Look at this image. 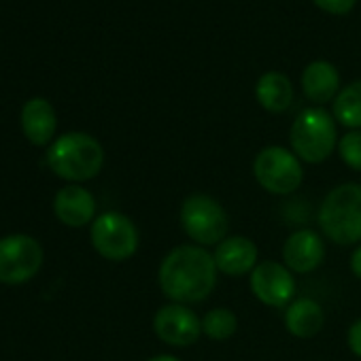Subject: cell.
<instances>
[{
    "mask_svg": "<svg viewBox=\"0 0 361 361\" xmlns=\"http://www.w3.org/2000/svg\"><path fill=\"white\" fill-rule=\"evenodd\" d=\"M217 272L215 257L207 249L180 245L161 259L157 281L170 302L188 306L211 295L217 285Z\"/></svg>",
    "mask_w": 361,
    "mask_h": 361,
    "instance_id": "cell-1",
    "label": "cell"
},
{
    "mask_svg": "<svg viewBox=\"0 0 361 361\" xmlns=\"http://www.w3.org/2000/svg\"><path fill=\"white\" fill-rule=\"evenodd\" d=\"M47 164L60 178L81 183V180L94 178L102 170L104 149L85 132H68L51 142Z\"/></svg>",
    "mask_w": 361,
    "mask_h": 361,
    "instance_id": "cell-2",
    "label": "cell"
},
{
    "mask_svg": "<svg viewBox=\"0 0 361 361\" xmlns=\"http://www.w3.org/2000/svg\"><path fill=\"white\" fill-rule=\"evenodd\" d=\"M319 226L336 245H355L361 240V185L342 183L334 188L321 209Z\"/></svg>",
    "mask_w": 361,
    "mask_h": 361,
    "instance_id": "cell-3",
    "label": "cell"
},
{
    "mask_svg": "<svg viewBox=\"0 0 361 361\" xmlns=\"http://www.w3.org/2000/svg\"><path fill=\"white\" fill-rule=\"evenodd\" d=\"M293 153L308 164L325 161L338 145V132L334 117L323 109L302 111L289 132Z\"/></svg>",
    "mask_w": 361,
    "mask_h": 361,
    "instance_id": "cell-4",
    "label": "cell"
},
{
    "mask_svg": "<svg viewBox=\"0 0 361 361\" xmlns=\"http://www.w3.org/2000/svg\"><path fill=\"white\" fill-rule=\"evenodd\" d=\"M180 228L200 247H213L228 236V213L207 194H192L180 204Z\"/></svg>",
    "mask_w": 361,
    "mask_h": 361,
    "instance_id": "cell-5",
    "label": "cell"
},
{
    "mask_svg": "<svg viewBox=\"0 0 361 361\" xmlns=\"http://www.w3.org/2000/svg\"><path fill=\"white\" fill-rule=\"evenodd\" d=\"M253 174L257 183L274 196L293 194L304 180L300 157L285 147H266L253 161Z\"/></svg>",
    "mask_w": 361,
    "mask_h": 361,
    "instance_id": "cell-6",
    "label": "cell"
},
{
    "mask_svg": "<svg viewBox=\"0 0 361 361\" xmlns=\"http://www.w3.org/2000/svg\"><path fill=\"white\" fill-rule=\"evenodd\" d=\"M92 245L109 262H126L138 249V230L121 213H104L92 224Z\"/></svg>",
    "mask_w": 361,
    "mask_h": 361,
    "instance_id": "cell-7",
    "label": "cell"
},
{
    "mask_svg": "<svg viewBox=\"0 0 361 361\" xmlns=\"http://www.w3.org/2000/svg\"><path fill=\"white\" fill-rule=\"evenodd\" d=\"M43 266L41 245L26 234L0 238V283L20 285L30 281Z\"/></svg>",
    "mask_w": 361,
    "mask_h": 361,
    "instance_id": "cell-8",
    "label": "cell"
},
{
    "mask_svg": "<svg viewBox=\"0 0 361 361\" xmlns=\"http://www.w3.org/2000/svg\"><path fill=\"white\" fill-rule=\"evenodd\" d=\"M155 336L170 346H192L202 336V319L185 304H164L153 317Z\"/></svg>",
    "mask_w": 361,
    "mask_h": 361,
    "instance_id": "cell-9",
    "label": "cell"
},
{
    "mask_svg": "<svg viewBox=\"0 0 361 361\" xmlns=\"http://www.w3.org/2000/svg\"><path fill=\"white\" fill-rule=\"evenodd\" d=\"M251 291L262 304L283 308L289 306L295 295V281L287 266L279 262H259L251 272Z\"/></svg>",
    "mask_w": 361,
    "mask_h": 361,
    "instance_id": "cell-10",
    "label": "cell"
},
{
    "mask_svg": "<svg viewBox=\"0 0 361 361\" xmlns=\"http://www.w3.org/2000/svg\"><path fill=\"white\" fill-rule=\"evenodd\" d=\"M323 257H325V245L321 236L312 230H298L283 245L285 266L295 274L314 272L323 264Z\"/></svg>",
    "mask_w": 361,
    "mask_h": 361,
    "instance_id": "cell-11",
    "label": "cell"
},
{
    "mask_svg": "<svg viewBox=\"0 0 361 361\" xmlns=\"http://www.w3.org/2000/svg\"><path fill=\"white\" fill-rule=\"evenodd\" d=\"M215 266L228 276L251 274L257 266V247L247 236H230L221 240L213 253Z\"/></svg>",
    "mask_w": 361,
    "mask_h": 361,
    "instance_id": "cell-12",
    "label": "cell"
},
{
    "mask_svg": "<svg viewBox=\"0 0 361 361\" xmlns=\"http://www.w3.org/2000/svg\"><path fill=\"white\" fill-rule=\"evenodd\" d=\"M56 217L68 228H83L94 221L96 200L81 185H68L56 194L54 200Z\"/></svg>",
    "mask_w": 361,
    "mask_h": 361,
    "instance_id": "cell-13",
    "label": "cell"
},
{
    "mask_svg": "<svg viewBox=\"0 0 361 361\" xmlns=\"http://www.w3.org/2000/svg\"><path fill=\"white\" fill-rule=\"evenodd\" d=\"M302 92L314 104L336 100V96L340 94V75L336 66L325 60L308 64L302 73Z\"/></svg>",
    "mask_w": 361,
    "mask_h": 361,
    "instance_id": "cell-14",
    "label": "cell"
},
{
    "mask_svg": "<svg viewBox=\"0 0 361 361\" xmlns=\"http://www.w3.org/2000/svg\"><path fill=\"white\" fill-rule=\"evenodd\" d=\"M58 128L56 111L45 98H32L22 109V130L32 145H47Z\"/></svg>",
    "mask_w": 361,
    "mask_h": 361,
    "instance_id": "cell-15",
    "label": "cell"
},
{
    "mask_svg": "<svg viewBox=\"0 0 361 361\" xmlns=\"http://www.w3.org/2000/svg\"><path fill=\"white\" fill-rule=\"evenodd\" d=\"M325 325V312L319 302L310 298L295 300L285 310V327L295 338H312Z\"/></svg>",
    "mask_w": 361,
    "mask_h": 361,
    "instance_id": "cell-16",
    "label": "cell"
},
{
    "mask_svg": "<svg viewBox=\"0 0 361 361\" xmlns=\"http://www.w3.org/2000/svg\"><path fill=\"white\" fill-rule=\"evenodd\" d=\"M257 102L270 113H285L293 102V85L287 75L270 71L257 79L255 85Z\"/></svg>",
    "mask_w": 361,
    "mask_h": 361,
    "instance_id": "cell-17",
    "label": "cell"
},
{
    "mask_svg": "<svg viewBox=\"0 0 361 361\" xmlns=\"http://www.w3.org/2000/svg\"><path fill=\"white\" fill-rule=\"evenodd\" d=\"M334 117L350 130H361V81H353L334 100Z\"/></svg>",
    "mask_w": 361,
    "mask_h": 361,
    "instance_id": "cell-18",
    "label": "cell"
},
{
    "mask_svg": "<svg viewBox=\"0 0 361 361\" xmlns=\"http://www.w3.org/2000/svg\"><path fill=\"white\" fill-rule=\"evenodd\" d=\"M238 329V317L230 308H213L202 317V334L211 340H228Z\"/></svg>",
    "mask_w": 361,
    "mask_h": 361,
    "instance_id": "cell-19",
    "label": "cell"
},
{
    "mask_svg": "<svg viewBox=\"0 0 361 361\" xmlns=\"http://www.w3.org/2000/svg\"><path fill=\"white\" fill-rule=\"evenodd\" d=\"M338 153L348 168L361 172V130H350L344 134L338 142Z\"/></svg>",
    "mask_w": 361,
    "mask_h": 361,
    "instance_id": "cell-20",
    "label": "cell"
},
{
    "mask_svg": "<svg viewBox=\"0 0 361 361\" xmlns=\"http://www.w3.org/2000/svg\"><path fill=\"white\" fill-rule=\"evenodd\" d=\"M357 0H314V5L331 16H346L353 7H355Z\"/></svg>",
    "mask_w": 361,
    "mask_h": 361,
    "instance_id": "cell-21",
    "label": "cell"
},
{
    "mask_svg": "<svg viewBox=\"0 0 361 361\" xmlns=\"http://www.w3.org/2000/svg\"><path fill=\"white\" fill-rule=\"evenodd\" d=\"M348 348L353 350V355H357L361 359V319H357L350 327H348Z\"/></svg>",
    "mask_w": 361,
    "mask_h": 361,
    "instance_id": "cell-22",
    "label": "cell"
},
{
    "mask_svg": "<svg viewBox=\"0 0 361 361\" xmlns=\"http://www.w3.org/2000/svg\"><path fill=\"white\" fill-rule=\"evenodd\" d=\"M350 270L357 279H361V245L355 249V253L350 255Z\"/></svg>",
    "mask_w": 361,
    "mask_h": 361,
    "instance_id": "cell-23",
    "label": "cell"
},
{
    "mask_svg": "<svg viewBox=\"0 0 361 361\" xmlns=\"http://www.w3.org/2000/svg\"><path fill=\"white\" fill-rule=\"evenodd\" d=\"M147 361H180V359L178 357H172V355H155V357H151Z\"/></svg>",
    "mask_w": 361,
    "mask_h": 361,
    "instance_id": "cell-24",
    "label": "cell"
}]
</instances>
